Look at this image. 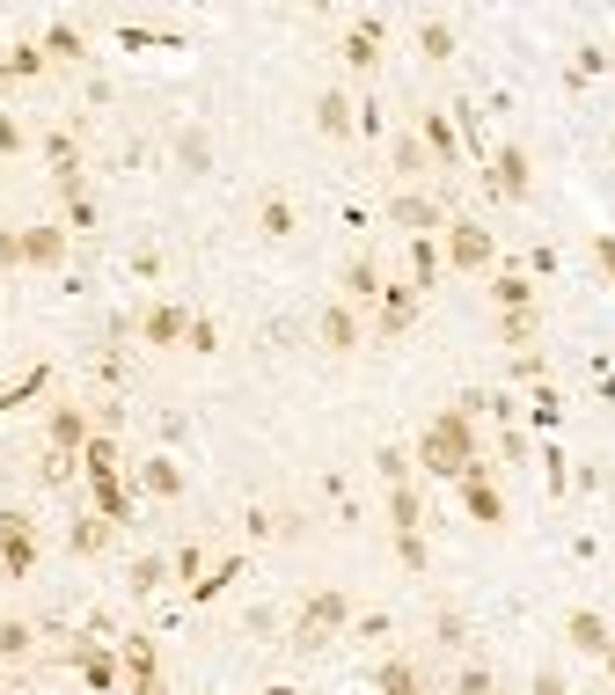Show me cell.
<instances>
[{"mask_svg": "<svg viewBox=\"0 0 615 695\" xmlns=\"http://www.w3.org/2000/svg\"><path fill=\"white\" fill-rule=\"evenodd\" d=\"M528 184H535V176H528V154H520V146H498V154H492V191L506 198V205H520Z\"/></svg>", "mask_w": 615, "mask_h": 695, "instance_id": "52a82bcc", "label": "cell"}, {"mask_svg": "<svg viewBox=\"0 0 615 695\" xmlns=\"http://www.w3.org/2000/svg\"><path fill=\"white\" fill-rule=\"evenodd\" d=\"M454 491H462L469 520H484V528H498V520H506V498H498V491H492V476H484V461H476V469H469V476L454 483Z\"/></svg>", "mask_w": 615, "mask_h": 695, "instance_id": "5b68a950", "label": "cell"}, {"mask_svg": "<svg viewBox=\"0 0 615 695\" xmlns=\"http://www.w3.org/2000/svg\"><path fill=\"white\" fill-rule=\"evenodd\" d=\"M374 688H381V695H418V667H411V659H381Z\"/></svg>", "mask_w": 615, "mask_h": 695, "instance_id": "44dd1931", "label": "cell"}, {"mask_svg": "<svg viewBox=\"0 0 615 695\" xmlns=\"http://www.w3.org/2000/svg\"><path fill=\"white\" fill-rule=\"evenodd\" d=\"M345 629H352V593L322 586V593H308V600H300L294 637H286V645H294V651H322L330 637H345Z\"/></svg>", "mask_w": 615, "mask_h": 695, "instance_id": "7a4b0ae2", "label": "cell"}, {"mask_svg": "<svg viewBox=\"0 0 615 695\" xmlns=\"http://www.w3.org/2000/svg\"><path fill=\"white\" fill-rule=\"evenodd\" d=\"M374 469L389 476V491H395V483H411V455H403V447H381V455H374Z\"/></svg>", "mask_w": 615, "mask_h": 695, "instance_id": "1f68e13d", "label": "cell"}, {"mask_svg": "<svg viewBox=\"0 0 615 695\" xmlns=\"http://www.w3.org/2000/svg\"><path fill=\"white\" fill-rule=\"evenodd\" d=\"M345 67H352V73H374V67H381V23H359V30L345 37Z\"/></svg>", "mask_w": 615, "mask_h": 695, "instance_id": "ac0fdd59", "label": "cell"}, {"mask_svg": "<svg viewBox=\"0 0 615 695\" xmlns=\"http://www.w3.org/2000/svg\"><path fill=\"white\" fill-rule=\"evenodd\" d=\"M169 572H176V578H191V586H198V572H205V550H176V556H169Z\"/></svg>", "mask_w": 615, "mask_h": 695, "instance_id": "d590c367", "label": "cell"}, {"mask_svg": "<svg viewBox=\"0 0 615 695\" xmlns=\"http://www.w3.org/2000/svg\"><path fill=\"white\" fill-rule=\"evenodd\" d=\"M389 528H395V534H418V528H425V505H418V491H411V483H395V491H389Z\"/></svg>", "mask_w": 615, "mask_h": 695, "instance_id": "d6986e66", "label": "cell"}, {"mask_svg": "<svg viewBox=\"0 0 615 695\" xmlns=\"http://www.w3.org/2000/svg\"><path fill=\"white\" fill-rule=\"evenodd\" d=\"M132 695H169V681L162 673H132Z\"/></svg>", "mask_w": 615, "mask_h": 695, "instance_id": "60d3db41", "label": "cell"}, {"mask_svg": "<svg viewBox=\"0 0 615 695\" xmlns=\"http://www.w3.org/2000/svg\"><path fill=\"white\" fill-rule=\"evenodd\" d=\"M345 293H352V301H381V271H374V257H352V264H345Z\"/></svg>", "mask_w": 615, "mask_h": 695, "instance_id": "603a6c76", "label": "cell"}, {"mask_svg": "<svg viewBox=\"0 0 615 695\" xmlns=\"http://www.w3.org/2000/svg\"><path fill=\"white\" fill-rule=\"evenodd\" d=\"M264 695H294V688H264Z\"/></svg>", "mask_w": 615, "mask_h": 695, "instance_id": "f6af8a7d", "label": "cell"}, {"mask_svg": "<svg viewBox=\"0 0 615 695\" xmlns=\"http://www.w3.org/2000/svg\"><path fill=\"white\" fill-rule=\"evenodd\" d=\"M184 344H191V352H213V344H221V330H213L205 315H191V337H184Z\"/></svg>", "mask_w": 615, "mask_h": 695, "instance_id": "8d00e7d4", "label": "cell"}, {"mask_svg": "<svg viewBox=\"0 0 615 695\" xmlns=\"http://www.w3.org/2000/svg\"><path fill=\"white\" fill-rule=\"evenodd\" d=\"M454 695H492V667H462L454 673Z\"/></svg>", "mask_w": 615, "mask_h": 695, "instance_id": "836d02e7", "label": "cell"}, {"mask_svg": "<svg viewBox=\"0 0 615 695\" xmlns=\"http://www.w3.org/2000/svg\"><path fill=\"white\" fill-rule=\"evenodd\" d=\"M498 337H506V344H528V337H535V308H520V315H498Z\"/></svg>", "mask_w": 615, "mask_h": 695, "instance_id": "d6a6232c", "label": "cell"}, {"mask_svg": "<svg viewBox=\"0 0 615 695\" xmlns=\"http://www.w3.org/2000/svg\"><path fill=\"white\" fill-rule=\"evenodd\" d=\"M140 337H147V344H162V352H169V344H184V337H191V315L176 308V301H154V308L140 315Z\"/></svg>", "mask_w": 615, "mask_h": 695, "instance_id": "ba28073f", "label": "cell"}, {"mask_svg": "<svg viewBox=\"0 0 615 695\" xmlns=\"http://www.w3.org/2000/svg\"><path fill=\"white\" fill-rule=\"evenodd\" d=\"M29 651H37V629H29L23 615H8V623H0V659H29Z\"/></svg>", "mask_w": 615, "mask_h": 695, "instance_id": "cb8c5ba5", "label": "cell"}, {"mask_svg": "<svg viewBox=\"0 0 615 695\" xmlns=\"http://www.w3.org/2000/svg\"><path fill=\"white\" fill-rule=\"evenodd\" d=\"M37 564V534H29V513H0V578H23Z\"/></svg>", "mask_w": 615, "mask_h": 695, "instance_id": "277c9868", "label": "cell"}, {"mask_svg": "<svg viewBox=\"0 0 615 695\" xmlns=\"http://www.w3.org/2000/svg\"><path fill=\"white\" fill-rule=\"evenodd\" d=\"M0 81H8V59H0Z\"/></svg>", "mask_w": 615, "mask_h": 695, "instance_id": "bcb514c9", "label": "cell"}, {"mask_svg": "<svg viewBox=\"0 0 615 695\" xmlns=\"http://www.w3.org/2000/svg\"><path fill=\"white\" fill-rule=\"evenodd\" d=\"M411 315H418V286H381V337H403L411 330Z\"/></svg>", "mask_w": 615, "mask_h": 695, "instance_id": "30bf717a", "label": "cell"}, {"mask_svg": "<svg viewBox=\"0 0 615 695\" xmlns=\"http://www.w3.org/2000/svg\"><path fill=\"white\" fill-rule=\"evenodd\" d=\"M110 534H118V528H110L103 513H88V520H81V528H74V556H96L103 542H110Z\"/></svg>", "mask_w": 615, "mask_h": 695, "instance_id": "f546056e", "label": "cell"}, {"mask_svg": "<svg viewBox=\"0 0 615 695\" xmlns=\"http://www.w3.org/2000/svg\"><path fill=\"white\" fill-rule=\"evenodd\" d=\"M235 578H243V556H221V564H213V572H205V578L191 586V600H213V593H227Z\"/></svg>", "mask_w": 615, "mask_h": 695, "instance_id": "484cf974", "label": "cell"}, {"mask_svg": "<svg viewBox=\"0 0 615 695\" xmlns=\"http://www.w3.org/2000/svg\"><path fill=\"white\" fill-rule=\"evenodd\" d=\"M316 330H322V344H330V352H359V315H352L345 301H330Z\"/></svg>", "mask_w": 615, "mask_h": 695, "instance_id": "4fadbf2b", "label": "cell"}, {"mask_svg": "<svg viewBox=\"0 0 615 695\" xmlns=\"http://www.w3.org/2000/svg\"><path fill=\"white\" fill-rule=\"evenodd\" d=\"M425 469V476H447V483H462L469 469H476V432H469V410L454 403V410H440L433 425H425V439H418V455H411Z\"/></svg>", "mask_w": 615, "mask_h": 695, "instance_id": "6da1fadb", "label": "cell"}, {"mask_svg": "<svg viewBox=\"0 0 615 695\" xmlns=\"http://www.w3.org/2000/svg\"><path fill=\"white\" fill-rule=\"evenodd\" d=\"M140 491H154V498H176V491H184V469H176V461H147V469H140Z\"/></svg>", "mask_w": 615, "mask_h": 695, "instance_id": "d4e9b609", "label": "cell"}, {"mask_svg": "<svg viewBox=\"0 0 615 695\" xmlns=\"http://www.w3.org/2000/svg\"><path fill=\"white\" fill-rule=\"evenodd\" d=\"M169 556H140V564H132V593H162V586H169Z\"/></svg>", "mask_w": 615, "mask_h": 695, "instance_id": "4316f807", "label": "cell"}, {"mask_svg": "<svg viewBox=\"0 0 615 695\" xmlns=\"http://www.w3.org/2000/svg\"><path fill=\"white\" fill-rule=\"evenodd\" d=\"M352 125H359V103H352L345 89H322L316 96V132L322 140H352Z\"/></svg>", "mask_w": 615, "mask_h": 695, "instance_id": "8992f818", "label": "cell"}, {"mask_svg": "<svg viewBox=\"0 0 615 695\" xmlns=\"http://www.w3.org/2000/svg\"><path fill=\"white\" fill-rule=\"evenodd\" d=\"M440 279V249H433V235H411V286H433Z\"/></svg>", "mask_w": 615, "mask_h": 695, "instance_id": "7402d4cb", "label": "cell"}, {"mask_svg": "<svg viewBox=\"0 0 615 695\" xmlns=\"http://www.w3.org/2000/svg\"><path fill=\"white\" fill-rule=\"evenodd\" d=\"M0 264H23V235H0Z\"/></svg>", "mask_w": 615, "mask_h": 695, "instance_id": "b9f144b4", "label": "cell"}, {"mask_svg": "<svg viewBox=\"0 0 615 695\" xmlns=\"http://www.w3.org/2000/svg\"><path fill=\"white\" fill-rule=\"evenodd\" d=\"M96 432H88V417H81L74 403H59V417H51V455H81Z\"/></svg>", "mask_w": 615, "mask_h": 695, "instance_id": "9a60e30c", "label": "cell"}, {"mask_svg": "<svg viewBox=\"0 0 615 695\" xmlns=\"http://www.w3.org/2000/svg\"><path fill=\"white\" fill-rule=\"evenodd\" d=\"M492 227L476 220H447V271H492Z\"/></svg>", "mask_w": 615, "mask_h": 695, "instance_id": "3957f363", "label": "cell"}, {"mask_svg": "<svg viewBox=\"0 0 615 695\" xmlns=\"http://www.w3.org/2000/svg\"><path fill=\"white\" fill-rule=\"evenodd\" d=\"M418 51L433 59V67H447V59H454V30H447L440 15H425V23H418Z\"/></svg>", "mask_w": 615, "mask_h": 695, "instance_id": "ffe728a7", "label": "cell"}, {"mask_svg": "<svg viewBox=\"0 0 615 695\" xmlns=\"http://www.w3.org/2000/svg\"><path fill=\"white\" fill-rule=\"evenodd\" d=\"M395 168H403V176H425V168H433V154H425L418 132H403V140H395Z\"/></svg>", "mask_w": 615, "mask_h": 695, "instance_id": "4dcf8cb0", "label": "cell"}, {"mask_svg": "<svg viewBox=\"0 0 615 695\" xmlns=\"http://www.w3.org/2000/svg\"><path fill=\"white\" fill-rule=\"evenodd\" d=\"M389 220L403 227V235H433V227H447V213L433 205V198H395V205H389Z\"/></svg>", "mask_w": 615, "mask_h": 695, "instance_id": "5bb4252c", "label": "cell"}, {"mask_svg": "<svg viewBox=\"0 0 615 695\" xmlns=\"http://www.w3.org/2000/svg\"><path fill=\"white\" fill-rule=\"evenodd\" d=\"M257 220H264V235H279V242H286V235H294V198H279V191H271L264 205H257Z\"/></svg>", "mask_w": 615, "mask_h": 695, "instance_id": "83f0119b", "label": "cell"}, {"mask_svg": "<svg viewBox=\"0 0 615 695\" xmlns=\"http://www.w3.org/2000/svg\"><path fill=\"white\" fill-rule=\"evenodd\" d=\"M45 59H59V67H74V59H88V45H81V30H67V23H59V30L45 37Z\"/></svg>", "mask_w": 615, "mask_h": 695, "instance_id": "f1b7e54d", "label": "cell"}, {"mask_svg": "<svg viewBox=\"0 0 615 695\" xmlns=\"http://www.w3.org/2000/svg\"><path fill=\"white\" fill-rule=\"evenodd\" d=\"M535 695H571V688H565V673H557V667H542V673H535Z\"/></svg>", "mask_w": 615, "mask_h": 695, "instance_id": "f35d334b", "label": "cell"}, {"mask_svg": "<svg viewBox=\"0 0 615 695\" xmlns=\"http://www.w3.org/2000/svg\"><path fill=\"white\" fill-rule=\"evenodd\" d=\"M608 681H615V645H608Z\"/></svg>", "mask_w": 615, "mask_h": 695, "instance_id": "ee69618b", "label": "cell"}, {"mask_svg": "<svg viewBox=\"0 0 615 695\" xmlns=\"http://www.w3.org/2000/svg\"><path fill=\"white\" fill-rule=\"evenodd\" d=\"M8 73H45V45H15V59H8Z\"/></svg>", "mask_w": 615, "mask_h": 695, "instance_id": "e575fe53", "label": "cell"}, {"mask_svg": "<svg viewBox=\"0 0 615 695\" xmlns=\"http://www.w3.org/2000/svg\"><path fill=\"white\" fill-rule=\"evenodd\" d=\"M492 301H498V315L535 308V279H528V271H498V279H492Z\"/></svg>", "mask_w": 615, "mask_h": 695, "instance_id": "e0dca14e", "label": "cell"}, {"mask_svg": "<svg viewBox=\"0 0 615 695\" xmlns=\"http://www.w3.org/2000/svg\"><path fill=\"white\" fill-rule=\"evenodd\" d=\"M593 257H601V264L615 271V235H601V242H593Z\"/></svg>", "mask_w": 615, "mask_h": 695, "instance_id": "7bdbcfd3", "label": "cell"}, {"mask_svg": "<svg viewBox=\"0 0 615 695\" xmlns=\"http://www.w3.org/2000/svg\"><path fill=\"white\" fill-rule=\"evenodd\" d=\"M462 637H469V623L454 615V608H440V645H462Z\"/></svg>", "mask_w": 615, "mask_h": 695, "instance_id": "74e56055", "label": "cell"}, {"mask_svg": "<svg viewBox=\"0 0 615 695\" xmlns=\"http://www.w3.org/2000/svg\"><path fill=\"white\" fill-rule=\"evenodd\" d=\"M418 140H425V154H433V168H462V140H454L447 110H425V118H418Z\"/></svg>", "mask_w": 615, "mask_h": 695, "instance_id": "9c48e42d", "label": "cell"}, {"mask_svg": "<svg viewBox=\"0 0 615 695\" xmlns=\"http://www.w3.org/2000/svg\"><path fill=\"white\" fill-rule=\"evenodd\" d=\"M565 637H571L579 651H593V659H608V645H615V637H608V623H601L593 608H571V615H565Z\"/></svg>", "mask_w": 615, "mask_h": 695, "instance_id": "8fae6325", "label": "cell"}, {"mask_svg": "<svg viewBox=\"0 0 615 695\" xmlns=\"http://www.w3.org/2000/svg\"><path fill=\"white\" fill-rule=\"evenodd\" d=\"M15 146H23V125H15L8 110H0V154H15Z\"/></svg>", "mask_w": 615, "mask_h": 695, "instance_id": "ab89813d", "label": "cell"}, {"mask_svg": "<svg viewBox=\"0 0 615 695\" xmlns=\"http://www.w3.org/2000/svg\"><path fill=\"white\" fill-rule=\"evenodd\" d=\"M74 667H81V681H88L96 695H110V688H118V667H125V659H118V651H103V645H81Z\"/></svg>", "mask_w": 615, "mask_h": 695, "instance_id": "7c38bea8", "label": "cell"}, {"mask_svg": "<svg viewBox=\"0 0 615 695\" xmlns=\"http://www.w3.org/2000/svg\"><path fill=\"white\" fill-rule=\"evenodd\" d=\"M67 257V227H23V264H59Z\"/></svg>", "mask_w": 615, "mask_h": 695, "instance_id": "2e32d148", "label": "cell"}, {"mask_svg": "<svg viewBox=\"0 0 615 695\" xmlns=\"http://www.w3.org/2000/svg\"><path fill=\"white\" fill-rule=\"evenodd\" d=\"M0 695H8V688H0Z\"/></svg>", "mask_w": 615, "mask_h": 695, "instance_id": "7dc6e473", "label": "cell"}]
</instances>
